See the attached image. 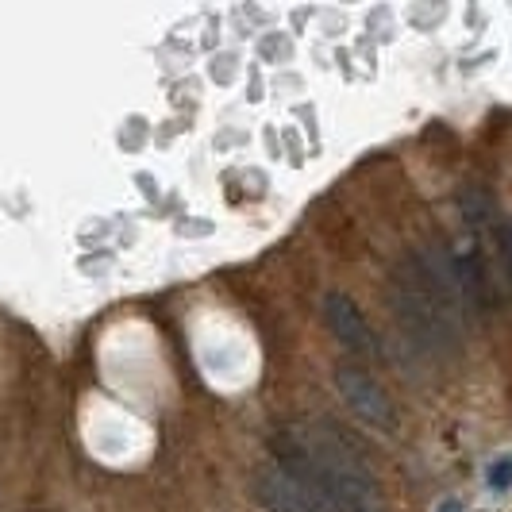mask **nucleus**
<instances>
[{"mask_svg": "<svg viewBox=\"0 0 512 512\" xmlns=\"http://www.w3.org/2000/svg\"><path fill=\"white\" fill-rule=\"evenodd\" d=\"M324 324L328 332L355 355H378V335L370 328V320L362 316V308L347 297V293H328L324 297Z\"/></svg>", "mask_w": 512, "mask_h": 512, "instance_id": "5", "label": "nucleus"}, {"mask_svg": "<svg viewBox=\"0 0 512 512\" xmlns=\"http://www.w3.org/2000/svg\"><path fill=\"white\" fill-rule=\"evenodd\" d=\"M255 493H258V505L266 512H328L324 501L308 486H301L293 474H285L278 462L274 466H262L255 474Z\"/></svg>", "mask_w": 512, "mask_h": 512, "instance_id": "4", "label": "nucleus"}, {"mask_svg": "<svg viewBox=\"0 0 512 512\" xmlns=\"http://www.w3.org/2000/svg\"><path fill=\"white\" fill-rule=\"evenodd\" d=\"M501 255H505V274H509V285H512V224L501 228Z\"/></svg>", "mask_w": 512, "mask_h": 512, "instance_id": "7", "label": "nucleus"}, {"mask_svg": "<svg viewBox=\"0 0 512 512\" xmlns=\"http://www.w3.org/2000/svg\"><path fill=\"white\" fill-rule=\"evenodd\" d=\"M486 482L493 489H509L512 486V455H501L497 462H489Z\"/></svg>", "mask_w": 512, "mask_h": 512, "instance_id": "6", "label": "nucleus"}, {"mask_svg": "<svg viewBox=\"0 0 512 512\" xmlns=\"http://www.w3.org/2000/svg\"><path fill=\"white\" fill-rule=\"evenodd\" d=\"M274 455L285 474L308 486L332 512H385L378 478L362 455L324 420L289 424L274 436Z\"/></svg>", "mask_w": 512, "mask_h": 512, "instance_id": "1", "label": "nucleus"}, {"mask_svg": "<svg viewBox=\"0 0 512 512\" xmlns=\"http://www.w3.org/2000/svg\"><path fill=\"white\" fill-rule=\"evenodd\" d=\"M335 389H339V397L347 401V409L355 412L362 424H370L378 432H393L397 428V409H393L389 393L362 366H351V362L335 366Z\"/></svg>", "mask_w": 512, "mask_h": 512, "instance_id": "3", "label": "nucleus"}, {"mask_svg": "<svg viewBox=\"0 0 512 512\" xmlns=\"http://www.w3.org/2000/svg\"><path fill=\"white\" fill-rule=\"evenodd\" d=\"M389 305L397 324L428 355H455L462 343V293L455 262L409 255L389 278Z\"/></svg>", "mask_w": 512, "mask_h": 512, "instance_id": "2", "label": "nucleus"}, {"mask_svg": "<svg viewBox=\"0 0 512 512\" xmlns=\"http://www.w3.org/2000/svg\"><path fill=\"white\" fill-rule=\"evenodd\" d=\"M436 512H466V509H462V501H459V497H451V501H443V505H439Z\"/></svg>", "mask_w": 512, "mask_h": 512, "instance_id": "8", "label": "nucleus"}]
</instances>
